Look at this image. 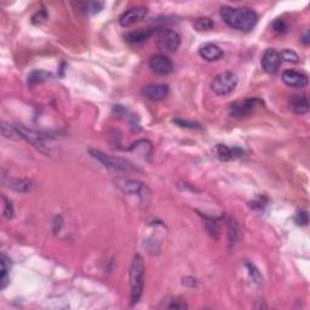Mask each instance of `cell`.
Segmentation results:
<instances>
[{
  "instance_id": "1",
  "label": "cell",
  "mask_w": 310,
  "mask_h": 310,
  "mask_svg": "<svg viewBox=\"0 0 310 310\" xmlns=\"http://www.w3.org/2000/svg\"><path fill=\"white\" fill-rule=\"evenodd\" d=\"M221 17L229 27L241 32H251L258 22L257 13L248 7L223 6Z\"/></svg>"
},
{
  "instance_id": "2",
  "label": "cell",
  "mask_w": 310,
  "mask_h": 310,
  "mask_svg": "<svg viewBox=\"0 0 310 310\" xmlns=\"http://www.w3.org/2000/svg\"><path fill=\"white\" fill-rule=\"evenodd\" d=\"M130 304L136 306L143 295L144 288V262L140 255L133 256L130 267Z\"/></svg>"
},
{
  "instance_id": "3",
  "label": "cell",
  "mask_w": 310,
  "mask_h": 310,
  "mask_svg": "<svg viewBox=\"0 0 310 310\" xmlns=\"http://www.w3.org/2000/svg\"><path fill=\"white\" fill-rule=\"evenodd\" d=\"M113 182L116 188L120 189L122 193L127 195H136L140 199V204H142L143 206H148L152 193L148 186L144 184L143 182L127 177H116Z\"/></svg>"
},
{
  "instance_id": "4",
  "label": "cell",
  "mask_w": 310,
  "mask_h": 310,
  "mask_svg": "<svg viewBox=\"0 0 310 310\" xmlns=\"http://www.w3.org/2000/svg\"><path fill=\"white\" fill-rule=\"evenodd\" d=\"M89 153L91 156L95 160H97L98 162L103 165L104 167L108 168V170L114 171V172H119V173H126L131 172V171H137V167L130 162L129 160L122 159V157L119 156H112V155H108L103 152L97 151V149H89Z\"/></svg>"
},
{
  "instance_id": "5",
  "label": "cell",
  "mask_w": 310,
  "mask_h": 310,
  "mask_svg": "<svg viewBox=\"0 0 310 310\" xmlns=\"http://www.w3.org/2000/svg\"><path fill=\"white\" fill-rule=\"evenodd\" d=\"M156 44L160 51L165 53H172L178 50L181 46V37L173 29L168 28H156Z\"/></svg>"
},
{
  "instance_id": "6",
  "label": "cell",
  "mask_w": 310,
  "mask_h": 310,
  "mask_svg": "<svg viewBox=\"0 0 310 310\" xmlns=\"http://www.w3.org/2000/svg\"><path fill=\"white\" fill-rule=\"evenodd\" d=\"M237 82L239 79L236 74L232 72H223L213 78L211 82V90L217 96H227L236 89Z\"/></svg>"
},
{
  "instance_id": "7",
  "label": "cell",
  "mask_w": 310,
  "mask_h": 310,
  "mask_svg": "<svg viewBox=\"0 0 310 310\" xmlns=\"http://www.w3.org/2000/svg\"><path fill=\"white\" fill-rule=\"evenodd\" d=\"M262 103L263 102H262L259 98L256 97L246 98V100L242 101H236V102L232 103L231 107H229V114H231L232 117H237V119H240V117H246L250 116V114L257 108L259 104Z\"/></svg>"
},
{
  "instance_id": "8",
  "label": "cell",
  "mask_w": 310,
  "mask_h": 310,
  "mask_svg": "<svg viewBox=\"0 0 310 310\" xmlns=\"http://www.w3.org/2000/svg\"><path fill=\"white\" fill-rule=\"evenodd\" d=\"M149 68L157 76H167L173 71V63L164 53L152 56L149 60Z\"/></svg>"
},
{
  "instance_id": "9",
  "label": "cell",
  "mask_w": 310,
  "mask_h": 310,
  "mask_svg": "<svg viewBox=\"0 0 310 310\" xmlns=\"http://www.w3.org/2000/svg\"><path fill=\"white\" fill-rule=\"evenodd\" d=\"M281 57H280V52H277L274 49L266 50V52L262 56L261 65L263 71L268 74H275L279 71L280 66H281Z\"/></svg>"
},
{
  "instance_id": "10",
  "label": "cell",
  "mask_w": 310,
  "mask_h": 310,
  "mask_svg": "<svg viewBox=\"0 0 310 310\" xmlns=\"http://www.w3.org/2000/svg\"><path fill=\"white\" fill-rule=\"evenodd\" d=\"M281 79L287 86L296 87V89H303V87H306L309 82L308 77H307L306 74L297 71H293V69H287V71H285L284 73H282Z\"/></svg>"
},
{
  "instance_id": "11",
  "label": "cell",
  "mask_w": 310,
  "mask_h": 310,
  "mask_svg": "<svg viewBox=\"0 0 310 310\" xmlns=\"http://www.w3.org/2000/svg\"><path fill=\"white\" fill-rule=\"evenodd\" d=\"M147 15V9L143 6H135L131 7L120 16L119 23L122 27H130L135 23L142 21Z\"/></svg>"
},
{
  "instance_id": "12",
  "label": "cell",
  "mask_w": 310,
  "mask_h": 310,
  "mask_svg": "<svg viewBox=\"0 0 310 310\" xmlns=\"http://www.w3.org/2000/svg\"><path fill=\"white\" fill-rule=\"evenodd\" d=\"M18 131H20V135L22 137V140H26L27 142H29L33 147H36L37 149L42 153H46V143H45L44 137L38 132L33 130L26 129L25 126H17Z\"/></svg>"
},
{
  "instance_id": "13",
  "label": "cell",
  "mask_w": 310,
  "mask_h": 310,
  "mask_svg": "<svg viewBox=\"0 0 310 310\" xmlns=\"http://www.w3.org/2000/svg\"><path fill=\"white\" fill-rule=\"evenodd\" d=\"M170 93V87L166 84H151L147 85L143 90V95L153 102L165 100Z\"/></svg>"
},
{
  "instance_id": "14",
  "label": "cell",
  "mask_w": 310,
  "mask_h": 310,
  "mask_svg": "<svg viewBox=\"0 0 310 310\" xmlns=\"http://www.w3.org/2000/svg\"><path fill=\"white\" fill-rule=\"evenodd\" d=\"M155 33H156V28H141L137 31L129 32V33L125 34L124 38L130 44H142V42L147 41L155 36Z\"/></svg>"
},
{
  "instance_id": "15",
  "label": "cell",
  "mask_w": 310,
  "mask_h": 310,
  "mask_svg": "<svg viewBox=\"0 0 310 310\" xmlns=\"http://www.w3.org/2000/svg\"><path fill=\"white\" fill-rule=\"evenodd\" d=\"M199 55L204 60L208 61V62H213V61L221 60L224 53L220 46H217L216 44H212V42H208V44H205L204 46L200 47Z\"/></svg>"
},
{
  "instance_id": "16",
  "label": "cell",
  "mask_w": 310,
  "mask_h": 310,
  "mask_svg": "<svg viewBox=\"0 0 310 310\" xmlns=\"http://www.w3.org/2000/svg\"><path fill=\"white\" fill-rule=\"evenodd\" d=\"M290 108L292 109L293 113L298 114V116H303L309 112V101L308 97L304 95L293 96L290 100Z\"/></svg>"
},
{
  "instance_id": "17",
  "label": "cell",
  "mask_w": 310,
  "mask_h": 310,
  "mask_svg": "<svg viewBox=\"0 0 310 310\" xmlns=\"http://www.w3.org/2000/svg\"><path fill=\"white\" fill-rule=\"evenodd\" d=\"M216 153H217V156L220 157L223 161H229V160L236 159V157L241 156L244 154V152L240 148H231V147H227L224 144H218L217 148H216Z\"/></svg>"
},
{
  "instance_id": "18",
  "label": "cell",
  "mask_w": 310,
  "mask_h": 310,
  "mask_svg": "<svg viewBox=\"0 0 310 310\" xmlns=\"http://www.w3.org/2000/svg\"><path fill=\"white\" fill-rule=\"evenodd\" d=\"M9 187L20 193H28L34 188V183L29 180H25V178H15V180H10Z\"/></svg>"
},
{
  "instance_id": "19",
  "label": "cell",
  "mask_w": 310,
  "mask_h": 310,
  "mask_svg": "<svg viewBox=\"0 0 310 310\" xmlns=\"http://www.w3.org/2000/svg\"><path fill=\"white\" fill-rule=\"evenodd\" d=\"M129 152H136L140 155H143V157L146 159L147 156L152 155V144L147 140H140L130 147Z\"/></svg>"
},
{
  "instance_id": "20",
  "label": "cell",
  "mask_w": 310,
  "mask_h": 310,
  "mask_svg": "<svg viewBox=\"0 0 310 310\" xmlns=\"http://www.w3.org/2000/svg\"><path fill=\"white\" fill-rule=\"evenodd\" d=\"M51 77H52L51 74L47 73V72L45 71H33L32 73H29L27 82H28L29 86H34V85L40 84V82L46 81V80H49Z\"/></svg>"
},
{
  "instance_id": "21",
  "label": "cell",
  "mask_w": 310,
  "mask_h": 310,
  "mask_svg": "<svg viewBox=\"0 0 310 310\" xmlns=\"http://www.w3.org/2000/svg\"><path fill=\"white\" fill-rule=\"evenodd\" d=\"M240 235H241V231H240V227L237 224V222L234 218H229L228 221V236L229 241L232 245L236 244L237 240L240 239Z\"/></svg>"
},
{
  "instance_id": "22",
  "label": "cell",
  "mask_w": 310,
  "mask_h": 310,
  "mask_svg": "<svg viewBox=\"0 0 310 310\" xmlns=\"http://www.w3.org/2000/svg\"><path fill=\"white\" fill-rule=\"evenodd\" d=\"M1 135L5 138H10V140H22L17 126H13V125L7 124V122H2L1 124Z\"/></svg>"
},
{
  "instance_id": "23",
  "label": "cell",
  "mask_w": 310,
  "mask_h": 310,
  "mask_svg": "<svg viewBox=\"0 0 310 310\" xmlns=\"http://www.w3.org/2000/svg\"><path fill=\"white\" fill-rule=\"evenodd\" d=\"M0 284H1V290H5L10 284V276H9V267H7V258L6 256H1V279H0Z\"/></svg>"
},
{
  "instance_id": "24",
  "label": "cell",
  "mask_w": 310,
  "mask_h": 310,
  "mask_svg": "<svg viewBox=\"0 0 310 310\" xmlns=\"http://www.w3.org/2000/svg\"><path fill=\"white\" fill-rule=\"evenodd\" d=\"M194 27L196 31H211L215 27V22L208 17H200L194 22Z\"/></svg>"
},
{
  "instance_id": "25",
  "label": "cell",
  "mask_w": 310,
  "mask_h": 310,
  "mask_svg": "<svg viewBox=\"0 0 310 310\" xmlns=\"http://www.w3.org/2000/svg\"><path fill=\"white\" fill-rule=\"evenodd\" d=\"M84 11L89 15H95V13L100 12L103 9V2L98 1H90V2H84Z\"/></svg>"
},
{
  "instance_id": "26",
  "label": "cell",
  "mask_w": 310,
  "mask_h": 310,
  "mask_svg": "<svg viewBox=\"0 0 310 310\" xmlns=\"http://www.w3.org/2000/svg\"><path fill=\"white\" fill-rule=\"evenodd\" d=\"M280 57H281V61H286V62L290 63H298L299 62V56L297 52H295L293 50H282L280 52Z\"/></svg>"
},
{
  "instance_id": "27",
  "label": "cell",
  "mask_w": 310,
  "mask_h": 310,
  "mask_svg": "<svg viewBox=\"0 0 310 310\" xmlns=\"http://www.w3.org/2000/svg\"><path fill=\"white\" fill-rule=\"evenodd\" d=\"M2 201H4V204H2V213H4V216L7 220H11L13 217V213H15L12 202L10 200H7L5 196H2Z\"/></svg>"
},
{
  "instance_id": "28",
  "label": "cell",
  "mask_w": 310,
  "mask_h": 310,
  "mask_svg": "<svg viewBox=\"0 0 310 310\" xmlns=\"http://www.w3.org/2000/svg\"><path fill=\"white\" fill-rule=\"evenodd\" d=\"M206 229H207L208 234H210L213 239H218V236H220V228H218L217 222L207 220Z\"/></svg>"
},
{
  "instance_id": "29",
  "label": "cell",
  "mask_w": 310,
  "mask_h": 310,
  "mask_svg": "<svg viewBox=\"0 0 310 310\" xmlns=\"http://www.w3.org/2000/svg\"><path fill=\"white\" fill-rule=\"evenodd\" d=\"M287 28L288 27L282 18H277V20L272 23V29L279 34H285L286 32H287Z\"/></svg>"
},
{
  "instance_id": "30",
  "label": "cell",
  "mask_w": 310,
  "mask_h": 310,
  "mask_svg": "<svg viewBox=\"0 0 310 310\" xmlns=\"http://www.w3.org/2000/svg\"><path fill=\"white\" fill-rule=\"evenodd\" d=\"M295 221L298 226H307L309 223L308 212L307 211H299V212H297V215H296Z\"/></svg>"
},
{
  "instance_id": "31",
  "label": "cell",
  "mask_w": 310,
  "mask_h": 310,
  "mask_svg": "<svg viewBox=\"0 0 310 310\" xmlns=\"http://www.w3.org/2000/svg\"><path fill=\"white\" fill-rule=\"evenodd\" d=\"M173 122H176L177 125H180L181 127H188V129H201V125L197 124V122L193 121H187V120H173Z\"/></svg>"
},
{
  "instance_id": "32",
  "label": "cell",
  "mask_w": 310,
  "mask_h": 310,
  "mask_svg": "<svg viewBox=\"0 0 310 310\" xmlns=\"http://www.w3.org/2000/svg\"><path fill=\"white\" fill-rule=\"evenodd\" d=\"M167 308L168 309H187L188 308V306H187L182 299H172L170 306H167Z\"/></svg>"
},
{
  "instance_id": "33",
  "label": "cell",
  "mask_w": 310,
  "mask_h": 310,
  "mask_svg": "<svg viewBox=\"0 0 310 310\" xmlns=\"http://www.w3.org/2000/svg\"><path fill=\"white\" fill-rule=\"evenodd\" d=\"M247 268L250 271V275L252 276V280H255L256 282H261V274L259 271L256 269V267L253 264H247Z\"/></svg>"
},
{
  "instance_id": "34",
  "label": "cell",
  "mask_w": 310,
  "mask_h": 310,
  "mask_svg": "<svg viewBox=\"0 0 310 310\" xmlns=\"http://www.w3.org/2000/svg\"><path fill=\"white\" fill-rule=\"evenodd\" d=\"M301 41L303 42L304 45H309L310 42V37H309V31H306L304 32L303 36L301 37Z\"/></svg>"
}]
</instances>
